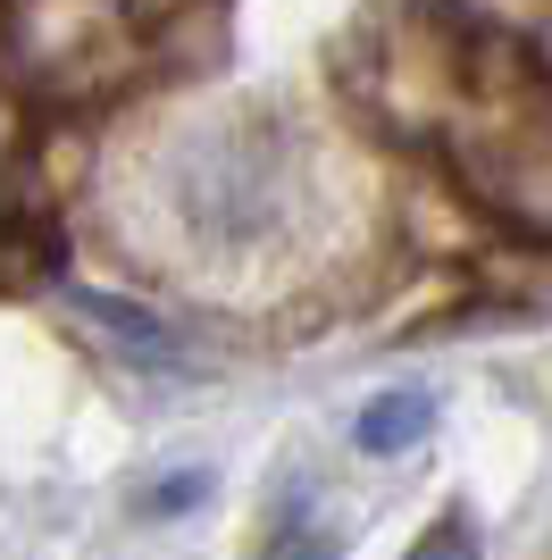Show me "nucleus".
Wrapping results in <instances>:
<instances>
[{"label": "nucleus", "mask_w": 552, "mask_h": 560, "mask_svg": "<svg viewBox=\"0 0 552 560\" xmlns=\"http://www.w3.org/2000/svg\"><path fill=\"white\" fill-rule=\"evenodd\" d=\"M402 560H478V536H469V518H436Z\"/></svg>", "instance_id": "obj_5"}, {"label": "nucleus", "mask_w": 552, "mask_h": 560, "mask_svg": "<svg viewBox=\"0 0 552 560\" xmlns=\"http://www.w3.org/2000/svg\"><path fill=\"white\" fill-rule=\"evenodd\" d=\"M335 552H344V544H335V527H326L301 493L268 518V536H260V560H335Z\"/></svg>", "instance_id": "obj_4"}, {"label": "nucleus", "mask_w": 552, "mask_h": 560, "mask_svg": "<svg viewBox=\"0 0 552 560\" xmlns=\"http://www.w3.org/2000/svg\"><path fill=\"white\" fill-rule=\"evenodd\" d=\"M301 201H310L301 151L276 126H260V117L202 126V135H184L160 160V210L209 259H252L268 243H285Z\"/></svg>", "instance_id": "obj_1"}, {"label": "nucleus", "mask_w": 552, "mask_h": 560, "mask_svg": "<svg viewBox=\"0 0 552 560\" xmlns=\"http://www.w3.org/2000/svg\"><path fill=\"white\" fill-rule=\"evenodd\" d=\"M184 502H209V468H176V486L142 493V511H184Z\"/></svg>", "instance_id": "obj_6"}, {"label": "nucleus", "mask_w": 552, "mask_h": 560, "mask_svg": "<svg viewBox=\"0 0 552 560\" xmlns=\"http://www.w3.org/2000/svg\"><path fill=\"white\" fill-rule=\"evenodd\" d=\"M427 427H436V401L402 385V394H377V401L360 410V419H352V444H360V452H377V460H393V452L427 444Z\"/></svg>", "instance_id": "obj_2"}, {"label": "nucleus", "mask_w": 552, "mask_h": 560, "mask_svg": "<svg viewBox=\"0 0 552 560\" xmlns=\"http://www.w3.org/2000/svg\"><path fill=\"white\" fill-rule=\"evenodd\" d=\"M68 302L84 310V318H101V327H110V335H117L126 351H142V360H160V369L176 360V335H168V318H151L142 302H117V293H92V284H76Z\"/></svg>", "instance_id": "obj_3"}]
</instances>
